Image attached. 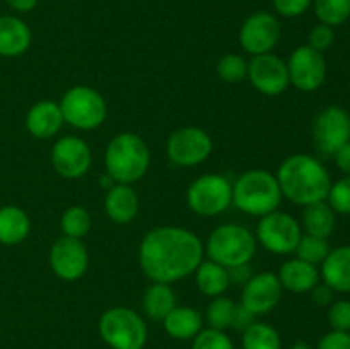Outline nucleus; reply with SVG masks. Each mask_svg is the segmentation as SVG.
I'll return each mask as SVG.
<instances>
[{"label": "nucleus", "mask_w": 350, "mask_h": 349, "mask_svg": "<svg viewBox=\"0 0 350 349\" xmlns=\"http://www.w3.org/2000/svg\"><path fill=\"white\" fill-rule=\"evenodd\" d=\"M291 349H313V348H311V346H308L306 342H297V344H294Z\"/></svg>", "instance_id": "46"}, {"label": "nucleus", "mask_w": 350, "mask_h": 349, "mask_svg": "<svg viewBox=\"0 0 350 349\" xmlns=\"http://www.w3.org/2000/svg\"><path fill=\"white\" fill-rule=\"evenodd\" d=\"M294 252L297 253V259L317 266V263H321L325 259H327V255L330 253V245H328L327 238H318V236L304 235L301 236L299 243H297Z\"/></svg>", "instance_id": "31"}, {"label": "nucleus", "mask_w": 350, "mask_h": 349, "mask_svg": "<svg viewBox=\"0 0 350 349\" xmlns=\"http://www.w3.org/2000/svg\"><path fill=\"white\" fill-rule=\"evenodd\" d=\"M280 201L282 192L277 177L265 170L246 171L232 185V204L246 214H270L277 211Z\"/></svg>", "instance_id": "3"}, {"label": "nucleus", "mask_w": 350, "mask_h": 349, "mask_svg": "<svg viewBox=\"0 0 350 349\" xmlns=\"http://www.w3.org/2000/svg\"><path fill=\"white\" fill-rule=\"evenodd\" d=\"M258 242L272 253H291L296 250L303 231L296 219L287 212L273 211L262 216L256 229Z\"/></svg>", "instance_id": "9"}, {"label": "nucleus", "mask_w": 350, "mask_h": 349, "mask_svg": "<svg viewBox=\"0 0 350 349\" xmlns=\"http://www.w3.org/2000/svg\"><path fill=\"white\" fill-rule=\"evenodd\" d=\"M163 322L167 334L180 341L193 339L202 331L200 313L190 307H174Z\"/></svg>", "instance_id": "24"}, {"label": "nucleus", "mask_w": 350, "mask_h": 349, "mask_svg": "<svg viewBox=\"0 0 350 349\" xmlns=\"http://www.w3.org/2000/svg\"><path fill=\"white\" fill-rule=\"evenodd\" d=\"M31 221L26 212L16 205L0 207V243L2 245H17L29 235Z\"/></svg>", "instance_id": "23"}, {"label": "nucleus", "mask_w": 350, "mask_h": 349, "mask_svg": "<svg viewBox=\"0 0 350 349\" xmlns=\"http://www.w3.org/2000/svg\"><path fill=\"white\" fill-rule=\"evenodd\" d=\"M314 14L321 24L340 26L350 17V0H314Z\"/></svg>", "instance_id": "29"}, {"label": "nucleus", "mask_w": 350, "mask_h": 349, "mask_svg": "<svg viewBox=\"0 0 350 349\" xmlns=\"http://www.w3.org/2000/svg\"><path fill=\"white\" fill-rule=\"evenodd\" d=\"M195 281H197L198 289L207 296H221L231 284L228 269L212 260L200 262V266L195 270Z\"/></svg>", "instance_id": "27"}, {"label": "nucleus", "mask_w": 350, "mask_h": 349, "mask_svg": "<svg viewBox=\"0 0 350 349\" xmlns=\"http://www.w3.org/2000/svg\"><path fill=\"white\" fill-rule=\"evenodd\" d=\"M318 349H350V332H328L321 337Z\"/></svg>", "instance_id": "39"}, {"label": "nucleus", "mask_w": 350, "mask_h": 349, "mask_svg": "<svg viewBox=\"0 0 350 349\" xmlns=\"http://www.w3.org/2000/svg\"><path fill=\"white\" fill-rule=\"evenodd\" d=\"M280 192L297 205H311L327 201L332 180L327 168L308 154H294L277 171Z\"/></svg>", "instance_id": "2"}, {"label": "nucleus", "mask_w": 350, "mask_h": 349, "mask_svg": "<svg viewBox=\"0 0 350 349\" xmlns=\"http://www.w3.org/2000/svg\"><path fill=\"white\" fill-rule=\"evenodd\" d=\"M334 41H335L334 27L320 23L318 26H314L313 29H311L310 44H308V47H311L313 50L321 51V53H323L325 50H328V48L334 44Z\"/></svg>", "instance_id": "37"}, {"label": "nucleus", "mask_w": 350, "mask_h": 349, "mask_svg": "<svg viewBox=\"0 0 350 349\" xmlns=\"http://www.w3.org/2000/svg\"><path fill=\"white\" fill-rule=\"evenodd\" d=\"M91 224V214L84 207H79V205L67 209L60 219L62 231H64V236H68V238L81 240L82 236L88 235Z\"/></svg>", "instance_id": "30"}, {"label": "nucleus", "mask_w": 350, "mask_h": 349, "mask_svg": "<svg viewBox=\"0 0 350 349\" xmlns=\"http://www.w3.org/2000/svg\"><path fill=\"white\" fill-rule=\"evenodd\" d=\"M236 305L229 298L215 296V300L207 308V322L211 328L215 331H226L232 325Z\"/></svg>", "instance_id": "32"}, {"label": "nucleus", "mask_w": 350, "mask_h": 349, "mask_svg": "<svg viewBox=\"0 0 350 349\" xmlns=\"http://www.w3.org/2000/svg\"><path fill=\"white\" fill-rule=\"evenodd\" d=\"M282 284L277 274L262 272L253 276L243 286L241 305L253 315H265L277 307L282 296Z\"/></svg>", "instance_id": "17"}, {"label": "nucleus", "mask_w": 350, "mask_h": 349, "mask_svg": "<svg viewBox=\"0 0 350 349\" xmlns=\"http://www.w3.org/2000/svg\"><path fill=\"white\" fill-rule=\"evenodd\" d=\"M212 140L205 130L185 127L176 130L167 140V157L178 166H195L208 157Z\"/></svg>", "instance_id": "12"}, {"label": "nucleus", "mask_w": 350, "mask_h": 349, "mask_svg": "<svg viewBox=\"0 0 350 349\" xmlns=\"http://www.w3.org/2000/svg\"><path fill=\"white\" fill-rule=\"evenodd\" d=\"M255 317H256V315H253L252 311H250L246 307H243L241 303L236 305L234 318H232V325H231V327H234L236 331H243V332H245L246 328L250 327V325L255 324Z\"/></svg>", "instance_id": "40"}, {"label": "nucleus", "mask_w": 350, "mask_h": 349, "mask_svg": "<svg viewBox=\"0 0 350 349\" xmlns=\"http://www.w3.org/2000/svg\"><path fill=\"white\" fill-rule=\"evenodd\" d=\"M217 74L226 82H241L248 75V62L236 53L224 55L217 64Z\"/></svg>", "instance_id": "33"}, {"label": "nucleus", "mask_w": 350, "mask_h": 349, "mask_svg": "<svg viewBox=\"0 0 350 349\" xmlns=\"http://www.w3.org/2000/svg\"><path fill=\"white\" fill-rule=\"evenodd\" d=\"M256 250V240L250 229L239 224H222L212 231L207 242V255L212 262L226 267L250 263Z\"/></svg>", "instance_id": "5"}, {"label": "nucleus", "mask_w": 350, "mask_h": 349, "mask_svg": "<svg viewBox=\"0 0 350 349\" xmlns=\"http://www.w3.org/2000/svg\"><path fill=\"white\" fill-rule=\"evenodd\" d=\"M64 120L81 130H92L106 118V101L96 89L75 86L68 89L60 101Z\"/></svg>", "instance_id": "7"}, {"label": "nucleus", "mask_w": 350, "mask_h": 349, "mask_svg": "<svg viewBox=\"0 0 350 349\" xmlns=\"http://www.w3.org/2000/svg\"><path fill=\"white\" fill-rule=\"evenodd\" d=\"M9 3L10 9L17 10V12H29L36 7L38 0H5Z\"/></svg>", "instance_id": "44"}, {"label": "nucleus", "mask_w": 350, "mask_h": 349, "mask_svg": "<svg viewBox=\"0 0 350 349\" xmlns=\"http://www.w3.org/2000/svg\"><path fill=\"white\" fill-rule=\"evenodd\" d=\"M31 29L16 16H0V57H19L29 48Z\"/></svg>", "instance_id": "19"}, {"label": "nucleus", "mask_w": 350, "mask_h": 349, "mask_svg": "<svg viewBox=\"0 0 350 349\" xmlns=\"http://www.w3.org/2000/svg\"><path fill=\"white\" fill-rule=\"evenodd\" d=\"M245 349H280L279 332L269 324L255 322L243 332Z\"/></svg>", "instance_id": "28"}, {"label": "nucleus", "mask_w": 350, "mask_h": 349, "mask_svg": "<svg viewBox=\"0 0 350 349\" xmlns=\"http://www.w3.org/2000/svg\"><path fill=\"white\" fill-rule=\"evenodd\" d=\"M228 274H229V283L243 284V286H245V284L248 283V281L253 277L252 267H250V263H243V266L229 267Z\"/></svg>", "instance_id": "41"}, {"label": "nucleus", "mask_w": 350, "mask_h": 349, "mask_svg": "<svg viewBox=\"0 0 350 349\" xmlns=\"http://www.w3.org/2000/svg\"><path fill=\"white\" fill-rule=\"evenodd\" d=\"M105 163L106 171L116 183L130 185L146 174L150 163L149 147L135 133H120L109 142Z\"/></svg>", "instance_id": "4"}, {"label": "nucleus", "mask_w": 350, "mask_h": 349, "mask_svg": "<svg viewBox=\"0 0 350 349\" xmlns=\"http://www.w3.org/2000/svg\"><path fill=\"white\" fill-rule=\"evenodd\" d=\"M50 266L64 281H75L84 276L89 266V255L81 240L62 236L50 250Z\"/></svg>", "instance_id": "16"}, {"label": "nucleus", "mask_w": 350, "mask_h": 349, "mask_svg": "<svg viewBox=\"0 0 350 349\" xmlns=\"http://www.w3.org/2000/svg\"><path fill=\"white\" fill-rule=\"evenodd\" d=\"M64 115H62L60 105L53 101H40L27 112L26 127L31 135L38 139H50L64 125Z\"/></svg>", "instance_id": "18"}, {"label": "nucleus", "mask_w": 350, "mask_h": 349, "mask_svg": "<svg viewBox=\"0 0 350 349\" xmlns=\"http://www.w3.org/2000/svg\"><path fill=\"white\" fill-rule=\"evenodd\" d=\"M248 77L253 88L265 96L282 94L291 84L287 64L272 53L255 55L248 64Z\"/></svg>", "instance_id": "13"}, {"label": "nucleus", "mask_w": 350, "mask_h": 349, "mask_svg": "<svg viewBox=\"0 0 350 349\" xmlns=\"http://www.w3.org/2000/svg\"><path fill=\"white\" fill-rule=\"evenodd\" d=\"M328 322L334 331L350 332V301H335L328 310Z\"/></svg>", "instance_id": "36"}, {"label": "nucleus", "mask_w": 350, "mask_h": 349, "mask_svg": "<svg viewBox=\"0 0 350 349\" xmlns=\"http://www.w3.org/2000/svg\"><path fill=\"white\" fill-rule=\"evenodd\" d=\"M105 209L109 219L118 224L132 221L139 211V197L130 185L115 183L105 198Z\"/></svg>", "instance_id": "22"}, {"label": "nucleus", "mask_w": 350, "mask_h": 349, "mask_svg": "<svg viewBox=\"0 0 350 349\" xmlns=\"http://www.w3.org/2000/svg\"><path fill=\"white\" fill-rule=\"evenodd\" d=\"M91 149L82 139L74 135L62 137L51 149V163L64 178H81L91 168Z\"/></svg>", "instance_id": "15"}, {"label": "nucleus", "mask_w": 350, "mask_h": 349, "mask_svg": "<svg viewBox=\"0 0 350 349\" xmlns=\"http://www.w3.org/2000/svg\"><path fill=\"white\" fill-rule=\"evenodd\" d=\"M277 12L284 17H297L308 10L311 0H272Z\"/></svg>", "instance_id": "38"}, {"label": "nucleus", "mask_w": 350, "mask_h": 349, "mask_svg": "<svg viewBox=\"0 0 350 349\" xmlns=\"http://www.w3.org/2000/svg\"><path fill=\"white\" fill-rule=\"evenodd\" d=\"M279 21L269 12H256L250 16L239 31V43L253 57L270 53V50L279 43Z\"/></svg>", "instance_id": "14"}, {"label": "nucleus", "mask_w": 350, "mask_h": 349, "mask_svg": "<svg viewBox=\"0 0 350 349\" xmlns=\"http://www.w3.org/2000/svg\"><path fill=\"white\" fill-rule=\"evenodd\" d=\"M313 139L318 149L334 156L350 140V115L340 106H328L314 118Z\"/></svg>", "instance_id": "10"}, {"label": "nucleus", "mask_w": 350, "mask_h": 349, "mask_svg": "<svg viewBox=\"0 0 350 349\" xmlns=\"http://www.w3.org/2000/svg\"><path fill=\"white\" fill-rule=\"evenodd\" d=\"M176 307V294L170 284L154 283L144 294V311L152 320H164Z\"/></svg>", "instance_id": "26"}, {"label": "nucleus", "mask_w": 350, "mask_h": 349, "mask_svg": "<svg viewBox=\"0 0 350 349\" xmlns=\"http://www.w3.org/2000/svg\"><path fill=\"white\" fill-rule=\"evenodd\" d=\"M191 349H234L231 339L222 331L215 328H205L195 335Z\"/></svg>", "instance_id": "35"}, {"label": "nucleus", "mask_w": 350, "mask_h": 349, "mask_svg": "<svg viewBox=\"0 0 350 349\" xmlns=\"http://www.w3.org/2000/svg\"><path fill=\"white\" fill-rule=\"evenodd\" d=\"M277 277H279L284 289H289L293 293H308L318 284L320 272L313 263L304 262L301 259H293L287 260L280 267Z\"/></svg>", "instance_id": "20"}, {"label": "nucleus", "mask_w": 350, "mask_h": 349, "mask_svg": "<svg viewBox=\"0 0 350 349\" xmlns=\"http://www.w3.org/2000/svg\"><path fill=\"white\" fill-rule=\"evenodd\" d=\"M187 201L198 216H217L232 204V185L222 174H204L190 185Z\"/></svg>", "instance_id": "8"}, {"label": "nucleus", "mask_w": 350, "mask_h": 349, "mask_svg": "<svg viewBox=\"0 0 350 349\" xmlns=\"http://www.w3.org/2000/svg\"><path fill=\"white\" fill-rule=\"evenodd\" d=\"M99 334L113 349H142L147 341V325L133 310L116 307L103 313Z\"/></svg>", "instance_id": "6"}, {"label": "nucleus", "mask_w": 350, "mask_h": 349, "mask_svg": "<svg viewBox=\"0 0 350 349\" xmlns=\"http://www.w3.org/2000/svg\"><path fill=\"white\" fill-rule=\"evenodd\" d=\"M313 298L314 301H317L318 305H321V307H325V305H330L332 300H334V289L332 287H328L327 284H317V286L313 287Z\"/></svg>", "instance_id": "42"}, {"label": "nucleus", "mask_w": 350, "mask_h": 349, "mask_svg": "<svg viewBox=\"0 0 350 349\" xmlns=\"http://www.w3.org/2000/svg\"><path fill=\"white\" fill-rule=\"evenodd\" d=\"M334 156H335V163H337V166L340 168L345 174H350V140L347 144H344V146L334 154Z\"/></svg>", "instance_id": "43"}, {"label": "nucleus", "mask_w": 350, "mask_h": 349, "mask_svg": "<svg viewBox=\"0 0 350 349\" xmlns=\"http://www.w3.org/2000/svg\"><path fill=\"white\" fill-rule=\"evenodd\" d=\"M204 246L195 233L163 226L144 236L139 250L140 267L154 283L170 284L190 276L200 266Z\"/></svg>", "instance_id": "1"}, {"label": "nucleus", "mask_w": 350, "mask_h": 349, "mask_svg": "<svg viewBox=\"0 0 350 349\" xmlns=\"http://www.w3.org/2000/svg\"><path fill=\"white\" fill-rule=\"evenodd\" d=\"M99 183H101V187H103V188H106V187H108V190H109V188H111L113 185L116 183V181L113 180V178L109 177V174H105V177H103L101 180H99Z\"/></svg>", "instance_id": "45"}, {"label": "nucleus", "mask_w": 350, "mask_h": 349, "mask_svg": "<svg viewBox=\"0 0 350 349\" xmlns=\"http://www.w3.org/2000/svg\"><path fill=\"white\" fill-rule=\"evenodd\" d=\"M335 211L327 202H317V204L306 205L303 214V224L306 229V235L318 236V238H327L335 229Z\"/></svg>", "instance_id": "25"}, {"label": "nucleus", "mask_w": 350, "mask_h": 349, "mask_svg": "<svg viewBox=\"0 0 350 349\" xmlns=\"http://www.w3.org/2000/svg\"><path fill=\"white\" fill-rule=\"evenodd\" d=\"M327 201L338 214H350V174L332 183Z\"/></svg>", "instance_id": "34"}, {"label": "nucleus", "mask_w": 350, "mask_h": 349, "mask_svg": "<svg viewBox=\"0 0 350 349\" xmlns=\"http://www.w3.org/2000/svg\"><path fill=\"white\" fill-rule=\"evenodd\" d=\"M289 82L299 91H317L327 77V62L321 51L311 47H299L291 53L287 62Z\"/></svg>", "instance_id": "11"}, {"label": "nucleus", "mask_w": 350, "mask_h": 349, "mask_svg": "<svg viewBox=\"0 0 350 349\" xmlns=\"http://www.w3.org/2000/svg\"><path fill=\"white\" fill-rule=\"evenodd\" d=\"M321 277L334 291L350 293V246L330 250L321 262Z\"/></svg>", "instance_id": "21"}]
</instances>
